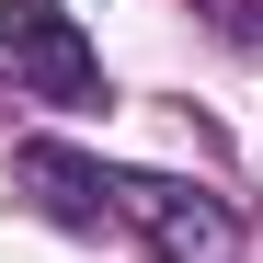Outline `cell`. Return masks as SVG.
<instances>
[{"label": "cell", "instance_id": "cell-1", "mask_svg": "<svg viewBox=\"0 0 263 263\" xmlns=\"http://www.w3.org/2000/svg\"><path fill=\"white\" fill-rule=\"evenodd\" d=\"M0 80L34 103H103V58H92V34H80L58 0H0Z\"/></svg>", "mask_w": 263, "mask_h": 263}, {"label": "cell", "instance_id": "cell-2", "mask_svg": "<svg viewBox=\"0 0 263 263\" xmlns=\"http://www.w3.org/2000/svg\"><path fill=\"white\" fill-rule=\"evenodd\" d=\"M115 217H138L160 263H240V217L206 183H172V172H115Z\"/></svg>", "mask_w": 263, "mask_h": 263}, {"label": "cell", "instance_id": "cell-3", "mask_svg": "<svg viewBox=\"0 0 263 263\" xmlns=\"http://www.w3.org/2000/svg\"><path fill=\"white\" fill-rule=\"evenodd\" d=\"M12 183L46 206L58 229H103V217H115V172L80 160V149H58V138H23V149H12Z\"/></svg>", "mask_w": 263, "mask_h": 263}, {"label": "cell", "instance_id": "cell-4", "mask_svg": "<svg viewBox=\"0 0 263 263\" xmlns=\"http://www.w3.org/2000/svg\"><path fill=\"white\" fill-rule=\"evenodd\" d=\"M195 12H206V34H217V46L263 58V0H195Z\"/></svg>", "mask_w": 263, "mask_h": 263}]
</instances>
